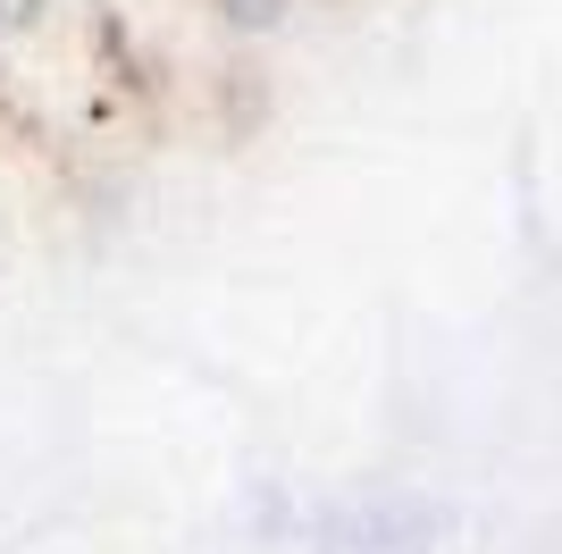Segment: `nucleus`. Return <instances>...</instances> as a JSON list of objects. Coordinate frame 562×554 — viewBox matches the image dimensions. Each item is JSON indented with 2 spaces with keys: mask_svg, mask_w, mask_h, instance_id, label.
Returning a JSON list of instances; mask_svg holds the SVG:
<instances>
[]
</instances>
